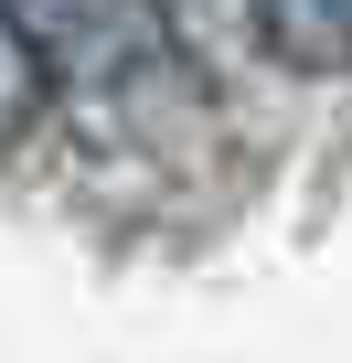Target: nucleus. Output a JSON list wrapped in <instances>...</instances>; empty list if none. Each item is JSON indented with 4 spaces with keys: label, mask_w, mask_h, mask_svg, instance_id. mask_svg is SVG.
Segmentation results:
<instances>
[{
    "label": "nucleus",
    "mask_w": 352,
    "mask_h": 363,
    "mask_svg": "<svg viewBox=\"0 0 352 363\" xmlns=\"http://www.w3.org/2000/svg\"><path fill=\"white\" fill-rule=\"evenodd\" d=\"M22 33V54L43 65L54 96L86 107H149L160 86H182V54H171L149 0H0Z\"/></svg>",
    "instance_id": "nucleus-1"
},
{
    "label": "nucleus",
    "mask_w": 352,
    "mask_h": 363,
    "mask_svg": "<svg viewBox=\"0 0 352 363\" xmlns=\"http://www.w3.org/2000/svg\"><path fill=\"white\" fill-rule=\"evenodd\" d=\"M149 11H160L171 54H182V75H203V86H225V75H246L267 54L256 22H246V0H149Z\"/></svg>",
    "instance_id": "nucleus-2"
},
{
    "label": "nucleus",
    "mask_w": 352,
    "mask_h": 363,
    "mask_svg": "<svg viewBox=\"0 0 352 363\" xmlns=\"http://www.w3.org/2000/svg\"><path fill=\"white\" fill-rule=\"evenodd\" d=\"M246 22L299 75H341L352 65V0H246Z\"/></svg>",
    "instance_id": "nucleus-3"
},
{
    "label": "nucleus",
    "mask_w": 352,
    "mask_h": 363,
    "mask_svg": "<svg viewBox=\"0 0 352 363\" xmlns=\"http://www.w3.org/2000/svg\"><path fill=\"white\" fill-rule=\"evenodd\" d=\"M43 118V65L22 54V33H11V11H0V139H22Z\"/></svg>",
    "instance_id": "nucleus-4"
}]
</instances>
